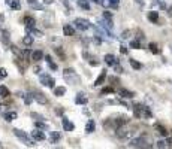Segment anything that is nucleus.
I'll return each instance as SVG.
<instances>
[{"instance_id":"obj_32","label":"nucleus","mask_w":172,"mask_h":149,"mask_svg":"<svg viewBox=\"0 0 172 149\" xmlns=\"http://www.w3.org/2000/svg\"><path fill=\"white\" fill-rule=\"evenodd\" d=\"M148 48H150V51H151L153 54H159V52H160V49H159V46L156 45V43H153V42H151V43H150V45H148Z\"/></svg>"},{"instance_id":"obj_31","label":"nucleus","mask_w":172,"mask_h":149,"mask_svg":"<svg viewBox=\"0 0 172 149\" xmlns=\"http://www.w3.org/2000/svg\"><path fill=\"white\" fill-rule=\"evenodd\" d=\"M60 137H61V136H60V133H57V131H53V133H51V142H53V143H57L58 140H60Z\"/></svg>"},{"instance_id":"obj_25","label":"nucleus","mask_w":172,"mask_h":149,"mask_svg":"<svg viewBox=\"0 0 172 149\" xmlns=\"http://www.w3.org/2000/svg\"><path fill=\"white\" fill-rule=\"evenodd\" d=\"M23 43L25 46H30V45H33V36H30V35H27V36H24L23 37Z\"/></svg>"},{"instance_id":"obj_23","label":"nucleus","mask_w":172,"mask_h":149,"mask_svg":"<svg viewBox=\"0 0 172 149\" xmlns=\"http://www.w3.org/2000/svg\"><path fill=\"white\" fill-rule=\"evenodd\" d=\"M11 95V92H9V90L5 87V85H0V97H9Z\"/></svg>"},{"instance_id":"obj_40","label":"nucleus","mask_w":172,"mask_h":149,"mask_svg":"<svg viewBox=\"0 0 172 149\" xmlns=\"http://www.w3.org/2000/svg\"><path fill=\"white\" fill-rule=\"evenodd\" d=\"M129 36H130V32L126 30V32H123V33H121V39H127Z\"/></svg>"},{"instance_id":"obj_44","label":"nucleus","mask_w":172,"mask_h":149,"mask_svg":"<svg viewBox=\"0 0 172 149\" xmlns=\"http://www.w3.org/2000/svg\"><path fill=\"white\" fill-rule=\"evenodd\" d=\"M56 114H57V115H63V109H61L60 106H58V107H56Z\"/></svg>"},{"instance_id":"obj_38","label":"nucleus","mask_w":172,"mask_h":149,"mask_svg":"<svg viewBox=\"0 0 172 149\" xmlns=\"http://www.w3.org/2000/svg\"><path fill=\"white\" fill-rule=\"evenodd\" d=\"M36 127H37V130H45V128H48V125L44 124V122H41V121L36 122Z\"/></svg>"},{"instance_id":"obj_13","label":"nucleus","mask_w":172,"mask_h":149,"mask_svg":"<svg viewBox=\"0 0 172 149\" xmlns=\"http://www.w3.org/2000/svg\"><path fill=\"white\" fill-rule=\"evenodd\" d=\"M105 63H106L108 66H117V64H118L117 58H115L112 54H106V55H105Z\"/></svg>"},{"instance_id":"obj_5","label":"nucleus","mask_w":172,"mask_h":149,"mask_svg":"<svg viewBox=\"0 0 172 149\" xmlns=\"http://www.w3.org/2000/svg\"><path fill=\"white\" fill-rule=\"evenodd\" d=\"M41 82H42V85H45L48 88H54L56 87V80L49 75H41Z\"/></svg>"},{"instance_id":"obj_49","label":"nucleus","mask_w":172,"mask_h":149,"mask_svg":"<svg viewBox=\"0 0 172 149\" xmlns=\"http://www.w3.org/2000/svg\"><path fill=\"white\" fill-rule=\"evenodd\" d=\"M53 2H54V0H44V3H45V5H51Z\"/></svg>"},{"instance_id":"obj_45","label":"nucleus","mask_w":172,"mask_h":149,"mask_svg":"<svg viewBox=\"0 0 172 149\" xmlns=\"http://www.w3.org/2000/svg\"><path fill=\"white\" fill-rule=\"evenodd\" d=\"M120 51H121V54H127V48L126 46H120Z\"/></svg>"},{"instance_id":"obj_21","label":"nucleus","mask_w":172,"mask_h":149,"mask_svg":"<svg viewBox=\"0 0 172 149\" xmlns=\"http://www.w3.org/2000/svg\"><path fill=\"white\" fill-rule=\"evenodd\" d=\"M154 128L159 131V134H162V136H168V134H169V131H168V130H166L163 125H160V124H156V125H154Z\"/></svg>"},{"instance_id":"obj_2","label":"nucleus","mask_w":172,"mask_h":149,"mask_svg":"<svg viewBox=\"0 0 172 149\" xmlns=\"http://www.w3.org/2000/svg\"><path fill=\"white\" fill-rule=\"evenodd\" d=\"M73 24L76 25V28H80L81 32H85V30H88L92 27V23L88 20H85V18H76L73 21Z\"/></svg>"},{"instance_id":"obj_35","label":"nucleus","mask_w":172,"mask_h":149,"mask_svg":"<svg viewBox=\"0 0 172 149\" xmlns=\"http://www.w3.org/2000/svg\"><path fill=\"white\" fill-rule=\"evenodd\" d=\"M8 39H9V33H8L6 30H2V40H3L5 43H8Z\"/></svg>"},{"instance_id":"obj_12","label":"nucleus","mask_w":172,"mask_h":149,"mask_svg":"<svg viewBox=\"0 0 172 149\" xmlns=\"http://www.w3.org/2000/svg\"><path fill=\"white\" fill-rule=\"evenodd\" d=\"M32 139L33 140H45V133L42 130H33L32 131Z\"/></svg>"},{"instance_id":"obj_30","label":"nucleus","mask_w":172,"mask_h":149,"mask_svg":"<svg viewBox=\"0 0 172 149\" xmlns=\"http://www.w3.org/2000/svg\"><path fill=\"white\" fill-rule=\"evenodd\" d=\"M54 51H56V54H57L61 60H64V58H66V55H64V51H63L60 46H56V48H54Z\"/></svg>"},{"instance_id":"obj_6","label":"nucleus","mask_w":172,"mask_h":149,"mask_svg":"<svg viewBox=\"0 0 172 149\" xmlns=\"http://www.w3.org/2000/svg\"><path fill=\"white\" fill-rule=\"evenodd\" d=\"M24 24H25V28H27V32H33L36 21H34V18H32V17H29V15H27V17L24 18Z\"/></svg>"},{"instance_id":"obj_37","label":"nucleus","mask_w":172,"mask_h":149,"mask_svg":"<svg viewBox=\"0 0 172 149\" xmlns=\"http://www.w3.org/2000/svg\"><path fill=\"white\" fill-rule=\"evenodd\" d=\"M8 76V72H6V69L5 67H0V79H5Z\"/></svg>"},{"instance_id":"obj_8","label":"nucleus","mask_w":172,"mask_h":149,"mask_svg":"<svg viewBox=\"0 0 172 149\" xmlns=\"http://www.w3.org/2000/svg\"><path fill=\"white\" fill-rule=\"evenodd\" d=\"M61 124H63V128H64V131H73V130H75V125H73V122H72V121H69L66 116H63V119H61Z\"/></svg>"},{"instance_id":"obj_17","label":"nucleus","mask_w":172,"mask_h":149,"mask_svg":"<svg viewBox=\"0 0 172 149\" xmlns=\"http://www.w3.org/2000/svg\"><path fill=\"white\" fill-rule=\"evenodd\" d=\"M147 18H148V21H151V23H157L159 21V12H156V11H151L148 12V15H147Z\"/></svg>"},{"instance_id":"obj_16","label":"nucleus","mask_w":172,"mask_h":149,"mask_svg":"<svg viewBox=\"0 0 172 149\" xmlns=\"http://www.w3.org/2000/svg\"><path fill=\"white\" fill-rule=\"evenodd\" d=\"M63 33H64V36H73L75 35V28L70 24H66V25H63Z\"/></svg>"},{"instance_id":"obj_24","label":"nucleus","mask_w":172,"mask_h":149,"mask_svg":"<svg viewBox=\"0 0 172 149\" xmlns=\"http://www.w3.org/2000/svg\"><path fill=\"white\" fill-rule=\"evenodd\" d=\"M17 112H8V114H5V119L8 121V122H11V121H14V119H17Z\"/></svg>"},{"instance_id":"obj_50","label":"nucleus","mask_w":172,"mask_h":149,"mask_svg":"<svg viewBox=\"0 0 172 149\" xmlns=\"http://www.w3.org/2000/svg\"><path fill=\"white\" fill-rule=\"evenodd\" d=\"M136 3H138V5H141V6H142V5H144V0H136Z\"/></svg>"},{"instance_id":"obj_11","label":"nucleus","mask_w":172,"mask_h":149,"mask_svg":"<svg viewBox=\"0 0 172 149\" xmlns=\"http://www.w3.org/2000/svg\"><path fill=\"white\" fill-rule=\"evenodd\" d=\"M118 94H120L123 99H133V97H135V92L129 91L126 88H120V90H118Z\"/></svg>"},{"instance_id":"obj_18","label":"nucleus","mask_w":172,"mask_h":149,"mask_svg":"<svg viewBox=\"0 0 172 149\" xmlns=\"http://www.w3.org/2000/svg\"><path fill=\"white\" fill-rule=\"evenodd\" d=\"M105 79H106V70H103L102 73H100V75L97 76V79L94 80V85H96V87L102 85V84H103V80H105Z\"/></svg>"},{"instance_id":"obj_3","label":"nucleus","mask_w":172,"mask_h":149,"mask_svg":"<svg viewBox=\"0 0 172 149\" xmlns=\"http://www.w3.org/2000/svg\"><path fill=\"white\" fill-rule=\"evenodd\" d=\"M133 133H135V131L129 130L127 127H120V128H117V130H115V134H117V137H120V139L130 137V136H133Z\"/></svg>"},{"instance_id":"obj_39","label":"nucleus","mask_w":172,"mask_h":149,"mask_svg":"<svg viewBox=\"0 0 172 149\" xmlns=\"http://www.w3.org/2000/svg\"><path fill=\"white\" fill-rule=\"evenodd\" d=\"M88 63H90V66H97V64H99V61H97V60H96V58H90V61H88Z\"/></svg>"},{"instance_id":"obj_41","label":"nucleus","mask_w":172,"mask_h":149,"mask_svg":"<svg viewBox=\"0 0 172 149\" xmlns=\"http://www.w3.org/2000/svg\"><path fill=\"white\" fill-rule=\"evenodd\" d=\"M108 2H109L114 8H117V6H118V3H120V0H108Z\"/></svg>"},{"instance_id":"obj_34","label":"nucleus","mask_w":172,"mask_h":149,"mask_svg":"<svg viewBox=\"0 0 172 149\" xmlns=\"http://www.w3.org/2000/svg\"><path fill=\"white\" fill-rule=\"evenodd\" d=\"M103 20H106V21H112V13L109 11H105L103 12Z\"/></svg>"},{"instance_id":"obj_15","label":"nucleus","mask_w":172,"mask_h":149,"mask_svg":"<svg viewBox=\"0 0 172 149\" xmlns=\"http://www.w3.org/2000/svg\"><path fill=\"white\" fill-rule=\"evenodd\" d=\"M32 60L33 61H41V60H44V52L41 51V49H36L32 52Z\"/></svg>"},{"instance_id":"obj_7","label":"nucleus","mask_w":172,"mask_h":149,"mask_svg":"<svg viewBox=\"0 0 172 149\" xmlns=\"http://www.w3.org/2000/svg\"><path fill=\"white\" fill-rule=\"evenodd\" d=\"M144 110H145V106L144 104H135L133 106V115L136 118H142L144 116Z\"/></svg>"},{"instance_id":"obj_19","label":"nucleus","mask_w":172,"mask_h":149,"mask_svg":"<svg viewBox=\"0 0 172 149\" xmlns=\"http://www.w3.org/2000/svg\"><path fill=\"white\" fill-rule=\"evenodd\" d=\"M27 3H29L33 9H36V11H42V9H44V6H42L41 3H37V0H27Z\"/></svg>"},{"instance_id":"obj_51","label":"nucleus","mask_w":172,"mask_h":149,"mask_svg":"<svg viewBox=\"0 0 172 149\" xmlns=\"http://www.w3.org/2000/svg\"><path fill=\"white\" fill-rule=\"evenodd\" d=\"M56 149H60V148H56Z\"/></svg>"},{"instance_id":"obj_1","label":"nucleus","mask_w":172,"mask_h":149,"mask_svg":"<svg viewBox=\"0 0 172 149\" xmlns=\"http://www.w3.org/2000/svg\"><path fill=\"white\" fill-rule=\"evenodd\" d=\"M14 134L20 139V140H23L27 146H33V145H34V140H32V139H30L29 136H27V134H25V133H24L23 130H18V128H15V130H14Z\"/></svg>"},{"instance_id":"obj_10","label":"nucleus","mask_w":172,"mask_h":149,"mask_svg":"<svg viewBox=\"0 0 172 149\" xmlns=\"http://www.w3.org/2000/svg\"><path fill=\"white\" fill-rule=\"evenodd\" d=\"M75 103L76 104H87L88 103V99L85 97V94H84V92H78V94H76V97H75Z\"/></svg>"},{"instance_id":"obj_47","label":"nucleus","mask_w":172,"mask_h":149,"mask_svg":"<svg viewBox=\"0 0 172 149\" xmlns=\"http://www.w3.org/2000/svg\"><path fill=\"white\" fill-rule=\"evenodd\" d=\"M168 143H169V146L172 148V131H171V134H169V139H168Z\"/></svg>"},{"instance_id":"obj_43","label":"nucleus","mask_w":172,"mask_h":149,"mask_svg":"<svg viewBox=\"0 0 172 149\" xmlns=\"http://www.w3.org/2000/svg\"><path fill=\"white\" fill-rule=\"evenodd\" d=\"M114 67H115V72H117V73H121V72H123V69H121L120 64H117V66H114Z\"/></svg>"},{"instance_id":"obj_22","label":"nucleus","mask_w":172,"mask_h":149,"mask_svg":"<svg viewBox=\"0 0 172 149\" xmlns=\"http://www.w3.org/2000/svg\"><path fill=\"white\" fill-rule=\"evenodd\" d=\"M129 63H130V66H132L135 70H141V69H142V64H141L139 61H136V60H133V58H130V60H129Z\"/></svg>"},{"instance_id":"obj_33","label":"nucleus","mask_w":172,"mask_h":149,"mask_svg":"<svg viewBox=\"0 0 172 149\" xmlns=\"http://www.w3.org/2000/svg\"><path fill=\"white\" fill-rule=\"evenodd\" d=\"M156 145H157V149H166L168 148V142H166V140H159Z\"/></svg>"},{"instance_id":"obj_46","label":"nucleus","mask_w":172,"mask_h":149,"mask_svg":"<svg viewBox=\"0 0 172 149\" xmlns=\"http://www.w3.org/2000/svg\"><path fill=\"white\" fill-rule=\"evenodd\" d=\"M106 92H112V88H103L102 94H106Z\"/></svg>"},{"instance_id":"obj_28","label":"nucleus","mask_w":172,"mask_h":149,"mask_svg":"<svg viewBox=\"0 0 172 149\" xmlns=\"http://www.w3.org/2000/svg\"><path fill=\"white\" fill-rule=\"evenodd\" d=\"M33 100H34L33 92H29V94H25V95H24V103H25V104H30Z\"/></svg>"},{"instance_id":"obj_48","label":"nucleus","mask_w":172,"mask_h":149,"mask_svg":"<svg viewBox=\"0 0 172 149\" xmlns=\"http://www.w3.org/2000/svg\"><path fill=\"white\" fill-rule=\"evenodd\" d=\"M94 3H97V5H105V2L103 0H93Z\"/></svg>"},{"instance_id":"obj_9","label":"nucleus","mask_w":172,"mask_h":149,"mask_svg":"<svg viewBox=\"0 0 172 149\" xmlns=\"http://www.w3.org/2000/svg\"><path fill=\"white\" fill-rule=\"evenodd\" d=\"M33 97H34V100L37 102V103H41V104H46L48 103V100H46V97L42 94V92H39V91H33Z\"/></svg>"},{"instance_id":"obj_20","label":"nucleus","mask_w":172,"mask_h":149,"mask_svg":"<svg viewBox=\"0 0 172 149\" xmlns=\"http://www.w3.org/2000/svg\"><path fill=\"white\" fill-rule=\"evenodd\" d=\"M96 130V122L93 121V119H90L88 122H87V125H85V131L87 133H93Z\"/></svg>"},{"instance_id":"obj_27","label":"nucleus","mask_w":172,"mask_h":149,"mask_svg":"<svg viewBox=\"0 0 172 149\" xmlns=\"http://www.w3.org/2000/svg\"><path fill=\"white\" fill-rule=\"evenodd\" d=\"M78 6L82 8V9H85V11L90 9V3H88V0H78Z\"/></svg>"},{"instance_id":"obj_26","label":"nucleus","mask_w":172,"mask_h":149,"mask_svg":"<svg viewBox=\"0 0 172 149\" xmlns=\"http://www.w3.org/2000/svg\"><path fill=\"white\" fill-rule=\"evenodd\" d=\"M54 94H56L57 97H61V95L66 94V88H64V87H57V88H54Z\"/></svg>"},{"instance_id":"obj_36","label":"nucleus","mask_w":172,"mask_h":149,"mask_svg":"<svg viewBox=\"0 0 172 149\" xmlns=\"http://www.w3.org/2000/svg\"><path fill=\"white\" fill-rule=\"evenodd\" d=\"M130 48H133V49H139V48H141L139 40H132V42H130Z\"/></svg>"},{"instance_id":"obj_4","label":"nucleus","mask_w":172,"mask_h":149,"mask_svg":"<svg viewBox=\"0 0 172 149\" xmlns=\"http://www.w3.org/2000/svg\"><path fill=\"white\" fill-rule=\"evenodd\" d=\"M63 75H64V79L69 80V82H76V80H78V76H76L75 70L72 69V67H68V69H64Z\"/></svg>"},{"instance_id":"obj_29","label":"nucleus","mask_w":172,"mask_h":149,"mask_svg":"<svg viewBox=\"0 0 172 149\" xmlns=\"http://www.w3.org/2000/svg\"><path fill=\"white\" fill-rule=\"evenodd\" d=\"M45 61L48 63V66H49L53 70H57V64H54V63H53V58L49 57V55H45Z\"/></svg>"},{"instance_id":"obj_14","label":"nucleus","mask_w":172,"mask_h":149,"mask_svg":"<svg viewBox=\"0 0 172 149\" xmlns=\"http://www.w3.org/2000/svg\"><path fill=\"white\" fill-rule=\"evenodd\" d=\"M6 5H8L11 9H15V11L21 9V3H20V0H6Z\"/></svg>"},{"instance_id":"obj_42","label":"nucleus","mask_w":172,"mask_h":149,"mask_svg":"<svg viewBox=\"0 0 172 149\" xmlns=\"http://www.w3.org/2000/svg\"><path fill=\"white\" fill-rule=\"evenodd\" d=\"M32 118H36L37 121H42L44 119V116H41V115H37V114H32Z\"/></svg>"}]
</instances>
